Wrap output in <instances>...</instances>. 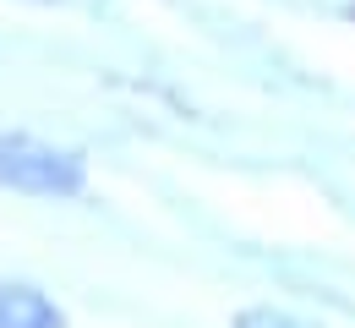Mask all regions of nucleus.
Segmentation results:
<instances>
[{
    "label": "nucleus",
    "instance_id": "obj_1",
    "mask_svg": "<svg viewBox=\"0 0 355 328\" xmlns=\"http://www.w3.org/2000/svg\"><path fill=\"white\" fill-rule=\"evenodd\" d=\"M0 187L33 191V197H77L83 191V159L28 137V132H6L0 137Z\"/></svg>",
    "mask_w": 355,
    "mask_h": 328
},
{
    "label": "nucleus",
    "instance_id": "obj_2",
    "mask_svg": "<svg viewBox=\"0 0 355 328\" xmlns=\"http://www.w3.org/2000/svg\"><path fill=\"white\" fill-rule=\"evenodd\" d=\"M0 328H66V312L39 284H0Z\"/></svg>",
    "mask_w": 355,
    "mask_h": 328
},
{
    "label": "nucleus",
    "instance_id": "obj_3",
    "mask_svg": "<svg viewBox=\"0 0 355 328\" xmlns=\"http://www.w3.org/2000/svg\"><path fill=\"white\" fill-rule=\"evenodd\" d=\"M235 328H317V323L284 312V307H246V312H235Z\"/></svg>",
    "mask_w": 355,
    "mask_h": 328
}]
</instances>
